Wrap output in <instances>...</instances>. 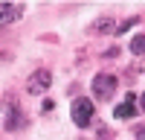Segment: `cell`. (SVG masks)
Returning a JSON list of instances; mask_svg holds the SVG:
<instances>
[{
    "label": "cell",
    "mask_w": 145,
    "mask_h": 140,
    "mask_svg": "<svg viewBox=\"0 0 145 140\" xmlns=\"http://www.w3.org/2000/svg\"><path fill=\"white\" fill-rule=\"evenodd\" d=\"M113 90H116V76H110V73H99V76L93 79V93H96L99 99H110Z\"/></svg>",
    "instance_id": "1"
},
{
    "label": "cell",
    "mask_w": 145,
    "mask_h": 140,
    "mask_svg": "<svg viewBox=\"0 0 145 140\" xmlns=\"http://www.w3.org/2000/svg\"><path fill=\"white\" fill-rule=\"evenodd\" d=\"M72 120H76V125H90L93 120V102L90 99H76L72 102Z\"/></svg>",
    "instance_id": "2"
},
{
    "label": "cell",
    "mask_w": 145,
    "mask_h": 140,
    "mask_svg": "<svg viewBox=\"0 0 145 140\" xmlns=\"http://www.w3.org/2000/svg\"><path fill=\"white\" fill-rule=\"evenodd\" d=\"M50 85H52V73L50 70H38V73L29 76V93H44Z\"/></svg>",
    "instance_id": "3"
},
{
    "label": "cell",
    "mask_w": 145,
    "mask_h": 140,
    "mask_svg": "<svg viewBox=\"0 0 145 140\" xmlns=\"http://www.w3.org/2000/svg\"><path fill=\"white\" fill-rule=\"evenodd\" d=\"M23 15V3H0V26L15 23Z\"/></svg>",
    "instance_id": "4"
},
{
    "label": "cell",
    "mask_w": 145,
    "mask_h": 140,
    "mask_svg": "<svg viewBox=\"0 0 145 140\" xmlns=\"http://www.w3.org/2000/svg\"><path fill=\"white\" fill-rule=\"evenodd\" d=\"M134 99H137L134 93H128V96H125V102H122V105H119V108L113 111V114H116V120H131V117L137 114V108H134Z\"/></svg>",
    "instance_id": "5"
},
{
    "label": "cell",
    "mask_w": 145,
    "mask_h": 140,
    "mask_svg": "<svg viewBox=\"0 0 145 140\" xmlns=\"http://www.w3.org/2000/svg\"><path fill=\"white\" fill-rule=\"evenodd\" d=\"M23 125H26L23 114L15 108V105H12V111H9V117H6V128H9V131H18V128H23Z\"/></svg>",
    "instance_id": "6"
},
{
    "label": "cell",
    "mask_w": 145,
    "mask_h": 140,
    "mask_svg": "<svg viewBox=\"0 0 145 140\" xmlns=\"http://www.w3.org/2000/svg\"><path fill=\"white\" fill-rule=\"evenodd\" d=\"M131 53H137V55H145V35H137V38L131 41Z\"/></svg>",
    "instance_id": "7"
},
{
    "label": "cell",
    "mask_w": 145,
    "mask_h": 140,
    "mask_svg": "<svg viewBox=\"0 0 145 140\" xmlns=\"http://www.w3.org/2000/svg\"><path fill=\"white\" fill-rule=\"evenodd\" d=\"M96 32H116V26H113L110 18H102L99 23H96Z\"/></svg>",
    "instance_id": "8"
},
{
    "label": "cell",
    "mask_w": 145,
    "mask_h": 140,
    "mask_svg": "<svg viewBox=\"0 0 145 140\" xmlns=\"http://www.w3.org/2000/svg\"><path fill=\"white\" fill-rule=\"evenodd\" d=\"M134 23H137V18H131V20H125V23H122V26H116V32L122 35V32H128L131 26H134Z\"/></svg>",
    "instance_id": "9"
},
{
    "label": "cell",
    "mask_w": 145,
    "mask_h": 140,
    "mask_svg": "<svg viewBox=\"0 0 145 140\" xmlns=\"http://www.w3.org/2000/svg\"><path fill=\"white\" fill-rule=\"evenodd\" d=\"M137 140H145V128H139V131H137Z\"/></svg>",
    "instance_id": "10"
},
{
    "label": "cell",
    "mask_w": 145,
    "mask_h": 140,
    "mask_svg": "<svg viewBox=\"0 0 145 140\" xmlns=\"http://www.w3.org/2000/svg\"><path fill=\"white\" fill-rule=\"evenodd\" d=\"M139 108H142V111H145V96H142V99H139Z\"/></svg>",
    "instance_id": "11"
}]
</instances>
